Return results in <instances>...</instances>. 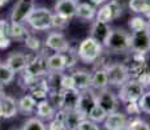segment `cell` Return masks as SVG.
I'll use <instances>...</instances> for the list:
<instances>
[{"label":"cell","mask_w":150,"mask_h":130,"mask_svg":"<svg viewBox=\"0 0 150 130\" xmlns=\"http://www.w3.org/2000/svg\"><path fill=\"white\" fill-rule=\"evenodd\" d=\"M100 53H102V44L98 43L97 40H94L93 38H90V37L83 39L80 43L79 50H77V56L85 64L94 63L100 56Z\"/></svg>","instance_id":"obj_1"},{"label":"cell","mask_w":150,"mask_h":130,"mask_svg":"<svg viewBox=\"0 0 150 130\" xmlns=\"http://www.w3.org/2000/svg\"><path fill=\"white\" fill-rule=\"evenodd\" d=\"M145 92V87L141 85L138 79H128L125 83L120 86L119 95L117 98L123 103H131V102H138L142 94Z\"/></svg>","instance_id":"obj_2"},{"label":"cell","mask_w":150,"mask_h":130,"mask_svg":"<svg viewBox=\"0 0 150 130\" xmlns=\"http://www.w3.org/2000/svg\"><path fill=\"white\" fill-rule=\"evenodd\" d=\"M26 22L34 30H48L52 27V13L47 8H34Z\"/></svg>","instance_id":"obj_3"},{"label":"cell","mask_w":150,"mask_h":130,"mask_svg":"<svg viewBox=\"0 0 150 130\" xmlns=\"http://www.w3.org/2000/svg\"><path fill=\"white\" fill-rule=\"evenodd\" d=\"M22 72L31 77H43L48 74L47 59H45L41 55H37V52L26 55V66Z\"/></svg>","instance_id":"obj_4"},{"label":"cell","mask_w":150,"mask_h":130,"mask_svg":"<svg viewBox=\"0 0 150 130\" xmlns=\"http://www.w3.org/2000/svg\"><path fill=\"white\" fill-rule=\"evenodd\" d=\"M129 48L137 55H145L150 51V31L149 29L133 31L129 34Z\"/></svg>","instance_id":"obj_5"},{"label":"cell","mask_w":150,"mask_h":130,"mask_svg":"<svg viewBox=\"0 0 150 130\" xmlns=\"http://www.w3.org/2000/svg\"><path fill=\"white\" fill-rule=\"evenodd\" d=\"M105 46L111 51L123 52L129 50V34L123 29L111 30Z\"/></svg>","instance_id":"obj_6"},{"label":"cell","mask_w":150,"mask_h":130,"mask_svg":"<svg viewBox=\"0 0 150 130\" xmlns=\"http://www.w3.org/2000/svg\"><path fill=\"white\" fill-rule=\"evenodd\" d=\"M35 8L34 0H18L12 9L11 21L14 24H24Z\"/></svg>","instance_id":"obj_7"},{"label":"cell","mask_w":150,"mask_h":130,"mask_svg":"<svg viewBox=\"0 0 150 130\" xmlns=\"http://www.w3.org/2000/svg\"><path fill=\"white\" fill-rule=\"evenodd\" d=\"M106 73H107L108 85H112V86H122L123 83H125L131 78L127 66L124 64H120V63L107 66Z\"/></svg>","instance_id":"obj_8"},{"label":"cell","mask_w":150,"mask_h":130,"mask_svg":"<svg viewBox=\"0 0 150 130\" xmlns=\"http://www.w3.org/2000/svg\"><path fill=\"white\" fill-rule=\"evenodd\" d=\"M97 104L106 112L107 115L114 113L117 109V98L115 96L114 92L108 90H102L99 92V95H97Z\"/></svg>","instance_id":"obj_9"},{"label":"cell","mask_w":150,"mask_h":130,"mask_svg":"<svg viewBox=\"0 0 150 130\" xmlns=\"http://www.w3.org/2000/svg\"><path fill=\"white\" fill-rule=\"evenodd\" d=\"M97 104V95L91 89H86L80 92V100L77 104V111L81 112L83 116H88L89 111Z\"/></svg>","instance_id":"obj_10"},{"label":"cell","mask_w":150,"mask_h":130,"mask_svg":"<svg viewBox=\"0 0 150 130\" xmlns=\"http://www.w3.org/2000/svg\"><path fill=\"white\" fill-rule=\"evenodd\" d=\"M17 112H18V108H17L16 99L3 92L0 95V117L12 118L17 115Z\"/></svg>","instance_id":"obj_11"},{"label":"cell","mask_w":150,"mask_h":130,"mask_svg":"<svg viewBox=\"0 0 150 130\" xmlns=\"http://www.w3.org/2000/svg\"><path fill=\"white\" fill-rule=\"evenodd\" d=\"M46 47L55 52L63 53L69 48V43L62 33H51L46 38Z\"/></svg>","instance_id":"obj_12"},{"label":"cell","mask_w":150,"mask_h":130,"mask_svg":"<svg viewBox=\"0 0 150 130\" xmlns=\"http://www.w3.org/2000/svg\"><path fill=\"white\" fill-rule=\"evenodd\" d=\"M103 122H105L106 130H125L128 118H127V115L122 112H114V113L107 115Z\"/></svg>","instance_id":"obj_13"},{"label":"cell","mask_w":150,"mask_h":130,"mask_svg":"<svg viewBox=\"0 0 150 130\" xmlns=\"http://www.w3.org/2000/svg\"><path fill=\"white\" fill-rule=\"evenodd\" d=\"M110 33H111V29H110L108 24H106V22H100V21H96L93 25H91L90 38H93L94 40H97L98 43H100V44L105 46Z\"/></svg>","instance_id":"obj_14"},{"label":"cell","mask_w":150,"mask_h":130,"mask_svg":"<svg viewBox=\"0 0 150 130\" xmlns=\"http://www.w3.org/2000/svg\"><path fill=\"white\" fill-rule=\"evenodd\" d=\"M54 9H55V13L56 14H60V16L69 20L76 16L77 1L76 0H57Z\"/></svg>","instance_id":"obj_15"},{"label":"cell","mask_w":150,"mask_h":130,"mask_svg":"<svg viewBox=\"0 0 150 130\" xmlns=\"http://www.w3.org/2000/svg\"><path fill=\"white\" fill-rule=\"evenodd\" d=\"M28 90L30 91V95L35 99H39V100H43L47 98L48 92V86H47V82H46V78H35L33 82L30 83V86L28 87Z\"/></svg>","instance_id":"obj_16"},{"label":"cell","mask_w":150,"mask_h":130,"mask_svg":"<svg viewBox=\"0 0 150 130\" xmlns=\"http://www.w3.org/2000/svg\"><path fill=\"white\" fill-rule=\"evenodd\" d=\"M80 92L76 89H67V90H63V108L64 111H73L77 109V104L80 100Z\"/></svg>","instance_id":"obj_17"},{"label":"cell","mask_w":150,"mask_h":130,"mask_svg":"<svg viewBox=\"0 0 150 130\" xmlns=\"http://www.w3.org/2000/svg\"><path fill=\"white\" fill-rule=\"evenodd\" d=\"M73 79V86L76 90L83 91L86 89H90L91 86V74L86 70H76L71 74Z\"/></svg>","instance_id":"obj_18"},{"label":"cell","mask_w":150,"mask_h":130,"mask_svg":"<svg viewBox=\"0 0 150 130\" xmlns=\"http://www.w3.org/2000/svg\"><path fill=\"white\" fill-rule=\"evenodd\" d=\"M142 55H134L132 61H129L131 64L127 66L128 69V73L129 77H132V79H137L140 76H142L144 73L146 72V64H145V60H142Z\"/></svg>","instance_id":"obj_19"},{"label":"cell","mask_w":150,"mask_h":130,"mask_svg":"<svg viewBox=\"0 0 150 130\" xmlns=\"http://www.w3.org/2000/svg\"><path fill=\"white\" fill-rule=\"evenodd\" d=\"M5 65L13 72L14 74L20 73L25 69L26 66V56L22 53H12L8 56L7 61H5Z\"/></svg>","instance_id":"obj_20"},{"label":"cell","mask_w":150,"mask_h":130,"mask_svg":"<svg viewBox=\"0 0 150 130\" xmlns=\"http://www.w3.org/2000/svg\"><path fill=\"white\" fill-rule=\"evenodd\" d=\"M83 118H86V116H83L81 112H79L77 109L73 111H65V116H64V125L67 130H77V126L81 122Z\"/></svg>","instance_id":"obj_21"},{"label":"cell","mask_w":150,"mask_h":130,"mask_svg":"<svg viewBox=\"0 0 150 130\" xmlns=\"http://www.w3.org/2000/svg\"><path fill=\"white\" fill-rule=\"evenodd\" d=\"M17 108H18V111L24 115L33 113L37 108V99L31 96L30 94L24 95V96L17 102Z\"/></svg>","instance_id":"obj_22"},{"label":"cell","mask_w":150,"mask_h":130,"mask_svg":"<svg viewBox=\"0 0 150 130\" xmlns=\"http://www.w3.org/2000/svg\"><path fill=\"white\" fill-rule=\"evenodd\" d=\"M108 86L107 73L106 69H97L94 74L91 76V86L90 87L97 89V90H105Z\"/></svg>","instance_id":"obj_23"},{"label":"cell","mask_w":150,"mask_h":130,"mask_svg":"<svg viewBox=\"0 0 150 130\" xmlns=\"http://www.w3.org/2000/svg\"><path fill=\"white\" fill-rule=\"evenodd\" d=\"M63 76L60 72H54V73H48L46 77V82H47L48 90L54 92H62L63 91Z\"/></svg>","instance_id":"obj_24"},{"label":"cell","mask_w":150,"mask_h":130,"mask_svg":"<svg viewBox=\"0 0 150 130\" xmlns=\"http://www.w3.org/2000/svg\"><path fill=\"white\" fill-rule=\"evenodd\" d=\"M47 68L48 72H63L65 69V61L63 53H56L51 55L47 57Z\"/></svg>","instance_id":"obj_25"},{"label":"cell","mask_w":150,"mask_h":130,"mask_svg":"<svg viewBox=\"0 0 150 130\" xmlns=\"http://www.w3.org/2000/svg\"><path fill=\"white\" fill-rule=\"evenodd\" d=\"M37 115L39 118H45V120H51L55 116V109L50 104L47 99H43L39 103H37Z\"/></svg>","instance_id":"obj_26"},{"label":"cell","mask_w":150,"mask_h":130,"mask_svg":"<svg viewBox=\"0 0 150 130\" xmlns=\"http://www.w3.org/2000/svg\"><path fill=\"white\" fill-rule=\"evenodd\" d=\"M96 8L93 7L91 4H89V3H80V4H77V11H76V16L79 17V18L81 20H85V21H88V20H93L94 17H96Z\"/></svg>","instance_id":"obj_27"},{"label":"cell","mask_w":150,"mask_h":130,"mask_svg":"<svg viewBox=\"0 0 150 130\" xmlns=\"http://www.w3.org/2000/svg\"><path fill=\"white\" fill-rule=\"evenodd\" d=\"M30 35L29 31L25 29L24 24H14L12 22L9 26V37L11 39H16L18 42H24L28 37Z\"/></svg>","instance_id":"obj_28"},{"label":"cell","mask_w":150,"mask_h":130,"mask_svg":"<svg viewBox=\"0 0 150 130\" xmlns=\"http://www.w3.org/2000/svg\"><path fill=\"white\" fill-rule=\"evenodd\" d=\"M64 116H65L64 109H59V111L55 112V116L50 120L47 130H67L64 125Z\"/></svg>","instance_id":"obj_29"},{"label":"cell","mask_w":150,"mask_h":130,"mask_svg":"<svg viewBox=\"0 0 150 130\" xmlns=\"http://www.w3.org/2000/svg\"><path fill=\"white\" fill-rule=\"evenodd\" d=\"M96 18H97V21L106 22V24H108V22H111L112 20H115L114 18V14H112L111 8H110V5H108V3L106 5H103V7L100 8L99 11H97Z\"/></svg>","instance_id":"obj_30"},{"label":"cell","mask_w":150,"mask_h":130,"mask_svg":"<svg viewBox=\"0 0 150 130\" xmlns=\"http://www.w3.org/2000/svg\"><path fill=\"white\" fill-rule=\"evenodd\" d=\"M106 116H107V113H106L105 111H103L102 108H100L98 104H96V105L93 107V108L89 111L88 116H86V118H89V120L94 121V122H102V121H105Z\"/></svg>","instance_id":"obj_31"},{"label":"cell","mask_w":150,"mask_h":130,"mask_svg":"<svg viewBox=\"0 0 150 130\" xmlns=\"http://www.w3.org/2000/svg\"><path fill=\"white\" fill-rule=\"evenodd\" d=\"M14 79V73L5 64H0V86L9 85Z\"/></svg>","instance_id":"obj_32"},{"label":"cell","mask_w":150,"mask_h":130,"mask_svg":"<svg viewBox=\"0 0 150 130\" xmlns=\"http://www.w3.org/2000/svg\"><path fill=\"white\" fill-rule=\"evenodd\" d=\"M22 130H47V126L43 124V121L38 117L29 118L22 126Z\"/></svg>","instance_id":"obj_33"},{"label":"cell","mask_w":150,"mask_h":130,"mask_svg":"<svg viewBox=\"0 0 150 130\" xmlns=\"http://www.w3.org/2000/svg\"><path fill=\"white\" fill-rule=\"evenodd\" d=\"M125 130H150V125L146 121L141 120V118H132L127 124Z\"/></svg>","instance_id":"obj_34"},{"label":"cell","mask_w":150,"mask_h":130,"mask_svg":"<svg viewBox=\"0 0 150 130\" xmlns=\"http://www.w3.org/2000/svg\"><path fill=\"white\" fill-rule=\"evenodd\" d=\"M129 27L132 31H138V30H144L148 29V24H146V18H144L142 16H134L129 20L128 22Z\"/></svg>","instance_id":"obj_35"},{"label":"cell","mask_w":150,"mask_h":130,"mask_svg":"<svg viewBox=\"0 0 150 130\" xmlns=\"http://www.w3.org/2000/svg\"><path fill=\"white\" fill-rule=\"evenodd\" d=\"M46 99L50 102V104L54 107L55 111H59V109L63 108V94H62V92L50 91Z\"/></svg>","instance_id":"obj_36"},{"label":"cell","mask_w":150,"mask_h":130,"mask_svg":"<svg viewBox=\"0 0 150 130\" xmlns=\"http://www.w3.org/2000/svg\"><path fill=\"white\" fill-rule=\"evenodd\" d=\"M63 56H64V61H65V69L67 68H72V66L76 65L77 63V51L72 50L71 47L68 48L65 52H63Z\"/></svg>","instance_id":"obj_37"},{"label":"cell","mask_w":150,"mask_h":130,"mask_svg":"<svg viewBox=\"0 0 150 130\" xmlns=\"http://www.w3.org/2000/svg\"><path fill=\"white\" fill-rule=\"evenodd\" d=\"M148 0H129V8L134 13H144V11L148 8Z\"/></svg>","instance_id":"obj_38"},{"label":"cell","mask_w":150,"mask_h":130,"mask_svg":"<svg viewBox=\"0 0 150 130\" xmlns=\"http://www.w3.org/2000/svg\"><path fill=\"white\" fill-rule=\"evenodd\" d=\"M138 105H140L141 112L150 115V90L142 94V96L138 100Z\"/></svg>","instance_id":"obj_39"},{"label":"cell","mask_w":150,"mask_h":130,"mask_svg":"<svg viewBox=\"0 0 150 130\" xmlns=\"http://www.w3.org/2000/svg\"><path fill=\"white\" fill-rule=\"evenodd\" d=\"M25 46L29 48L30 51H38L39 48H41V40H39L37 37H33V35H29L26 39L24 40Z\"/></svg>","instance_id":"obj_40"},{"label":"cell","mask_w":150,"mask_h":130,"mask_svg":"<svg viewBox=\"0 0 150 130\" xmlns=\"http://www.w3.org/2000/svg\"><path fill=\"white\" fill-rule=\"evenodd\" d=\"M68 18L60 16V14H52V27L55 29H65L68 26Z\"/></svg>","instance_id":"obj_41"},{"label":"cell","mask_w":150,"mask_h":130,"mask_svg":"<svg viewBox=\"0 0 150 130\" xmlns=\"http://www.w3.org/2000/svg\"><path fill=\"white\" fill-rule=\"evenodd\" d=\"M77 130H99V126L94 121L89 120V118H83L77 126Z\"/></svg>","instance_id":"obj_42"},{"label":"cell","mask_w":150,"mask_h":130,"mask_svg":"<svg viewBox=\"0 0 150 130\" xmlns=\"http://www.w3.org/2000/svg\"><path fill=\"white\" fill-rule=\"evenodd\" d=\"M108 5H110V8H111V11H112L114 18H117L119 16H122L123 5H122V3H120L119 0H111V1L108 3Z\"/></svg>","instance_id":"obj_43"},{"label":"cell","mask_w":150,"mask_h":130,"mask_svg":"<svg viewBox=\"0 0 150 130\" xmlns=\"http://www.w3.org/2000/svg\"><path fill=\"white\" fill-rule=\"evenodd\" d=\"M125 111H127V113L131 115V116H138V115L141 113V109H140V105H138V102L127 103Z\"/></svg>","instance_id":"obj_44"},{"label":"cell","mask_w":150,"mask_h":130,"mask_svg":"<svg viewBox=\"0 0 150 130\" xmlns=\"http://www.w3.org/2000/svg\"><path fill=\"white\" fill-rule=\"evenodd\" d=\"M9 26L11 24L5 20H0V34L1 35H8L9 37Z\"/></svg>","instance_id":"obj_45"},{"label":"cell","mask_w":150,"mask_h":130,"mask_svg":"<svg viewBox=\"0 0 150 130\" xmlns=\"http://www.w3.org/2000/svg\"><path fill=\"white\" fill-rule=\"evenodd\" d=\"M137 79L140 81L141 85H142L144 87H150V73L149 72H145V73H144L142 76L138 77Z\"/></svg>","instance_id":"obj_46"},{"label":"cell","mask_w":150,"mask_h":130,"mask_svg":"<svg viewBox=\"0 0 150 130\" xmlns=\"http://www.w3.org/2000/svg\"><path fill=\"white\" fill-rule=\"evenodd\" d=\"M73 79L71 76H63V90L67 89H73Z\"/></svg>","instance_id":"obj_47"},{"label":"cell","mask_w":150,"mask_h":130,"mask_svg":"<svg viewBox=\"0 0 150 130\" xmlns=\"http://www.w3.org/2000/svg\"><path fill=\"white\" fill-rule=\"evenodd\" d=\"M11 44V37L8 35H1L0 34V50H5Z\"/></svg>","instance_id":"obj_48"},{"label":"cell","mask_w":150,"mask_h":130,"mask_svg":"<svg viewBox=\"0 0 150 130\" xmlns=\"http://www.w3.org/2000/svg\"><path fill=\"white\" fill-rule=\"evenodd\" d=\"M142 16H144V18H148V17H150V4L148 5V8H146L145 11H144Z\"/></svg>","instance_id":"obj_49"},{"label":"cell","mask_w":150,"mask_h":130,"mask_svg":"<svg viewBox=\"0 0 150 130\" xmlns=\"http://www.w3.org/2000/svg\"><path fill=\"white\" fill-rule=\"evenodd\" d=\"M9 3V0H0V8H3L5 4H8Z\"/></svg>","instance_id":"obj_50"},{"label":"cell","mask_w":150,"mask_h":130,"mask_svg":"<svg viewBox=\"0 0 150 130\" xmlns=\"http://www.w3.org/2000/svg\"><path fill=\"white\" fill-rule=\"evenodd\" d=\"M103 1H105V0H91V3H93V4H96V5H98V4H102Z\"/></svg>","instance_id":"obj_51"},{"label":"cell","mask_w":150,"mask_h":130,"mask_svg":"<svg viewBox=\"0 0 150 130\" xmlns=\"http://www.w3.org/2000/svg\"><path fill=\"white\" fill-rule=\"evenodd\" d=\"M146 24H148V29H149V31H150V17L146 18Z\"/></svg>","instance_id":"obj_52"},{"label":"cell","mask_w":150,"mask_h":130,"mask_svg":"<svg viewBox=\"0 0 150 130\" xmlns=\"http://www.w3.org/2000/svg\"><path fill=\"white\" fill-rule=\"evenodd\" d=\"M3 94V90H1V86H0V95Z\"/></svg>","instance_id":"obj_53"},{"label":"cell","mask_w":150,"mask_h":130,"mask_svg":"<svg viewBox=\"0 0 150 130\" xmlns=\"http://www.w3.org/2000/svg\"><path fill=\"white\" fill-rule=\"evenodd\" d=\"M148 3H149V4H150V0H148Z\"/></svg>","instance_id":"obj_54"}]
</instances>
